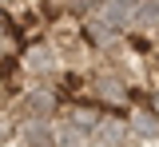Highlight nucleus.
<instances>
[{
    "instance_id": "f257e3e1",
    "label": "nucleus",
    "mask_w": 159,
    "mask_h": 147,
    "mask_svg": "<svg viewBox=\"0 0 159 147\" xmlns=\"http://www.w3.org/2000/svg\"><path fill=\"white\" fill-rule=\"evenodd\" d=\"M88 147H139V139L127 127V115L103 111L96 119V127H92V135H88Z\"/></svg>"
},
{
    "instance_id": "f03ea898",
    "label": "nucleus",
    "mask_w": 159,
    "mask_h": 147,
    "mask_svg": "<svg viewBox=\"0 0 159 147\" xmlns=\"http://www.w3.org/2000/svg\"><path fill=\"white\" fill-rule=\"evenodd\" d=\"M16 139L24 147H56V123L48 115H24L16 123Z\"/></svg>"
},
{
    "instance_id": "7ed1b4c3",
    "label": "nucleus",
    "mask_w": 159,
    "mask_h": 147,
    "mask_svg": "<svg viewBox=\"0 0 159 147\" xmlns=\"http://www.w3.org/2000/svg\"><path fill=\"white\" fill-rule=\"evenodd\" d=\"M127 127H131V135H135L139 143H147V139H159V111H151V107L143 104H131L127 107Z\"/></svg>"
},
{
    "instance_id": "20e7f679",
    "label": "nucleus",
    "mask_w": 159,
    "mask_h": 147,
    "mask_svg": "<svg viewBox=\"0 0 159 147\" xmlns=\"http://www.w3.org/2000/svg\"><path fill=\"white\" fill-rule=\"evenodd\" d=\"M127 12H131V0H96V20H103L116 32H127Z\"/></svg>"
}]
</instances>
